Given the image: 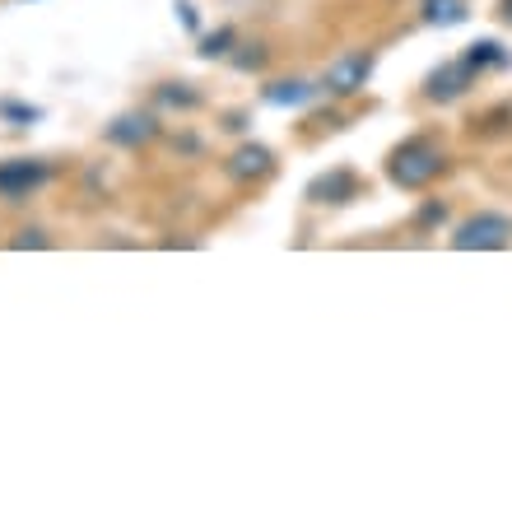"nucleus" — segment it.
Here are the masks:
<instances>
[{
	"label": "nucleus",
	"instance_id": "f257e3e1",
	"mask_svg": "<svg viewBox=\"0 0 512 512\" xmlns=\"http://www.w3.org/2000/svg\"><path fill=\"white\" fill-rule=\"evenodd\" d=\"M447 173V149L438 135H405L387 154V182L396 191H424Z\"/></svg>",
	"mask_w": 512,
	"mask_h": 512
},
{
	"label": "nucleus",
	"instance_id": "f03ea898",
	"mask_svg": "<svg viewBox=\"0 0 512 512\" xmlns=\"http://www.w3.org/2000/svg\"><path fill=\"white\" fill-rule=\"evenodd\" d=\"M373 70H378V52H340L331 66L317 75V89H322V98H331V103H350V98H359L368 89V80H373Z\"/></svg>",
	"mask_w": 512,
	"mask_h": 512
},
{
	"label": "nucleus",
	"instance_id": "7ed1b4c3",
	"mask_svg": "<svg viewBox=\"0 0 512 512\" xmlns=\"http://www.w3.org/2000/svg\"><path fill=\"white\" fill-rule=\"evenodd\" d=\"M447 247H457V252H503V247H512V215L508 210H475L447 233Z\"/></svg>",
	"mask_w": 512,
	"mask_h": 512
},
{
	"label": "nucleus",
	"instance_id": "20e7f679",
	"mask_svg": "<svg viewBox=\"0 0 512 512\" xmlns=\"http://www.w3.org/2000/svg\"><path fill=\"white\" fill-rule=\"evenodd\" d=\"M56 177V168L47 159H33V154H14V159H0V201L5 205H24L33 201L47 182Z\"/></svg>",
	"mask_w": 512,
	"mask_h": 512
},
{
	"label": "nucleus",
	"instance_id": "39448f33",
	"mask_svg": "<svg viewBox=\"0 0 512 512\" xmlns=\"http://www.w3.org/2000/svg\"><path fill=\"white\" fill-rule=\"evenodd\" d=\"M163 135V122H159V112L154 108H131V112H117L108 126H103V140H108L112 149H145L154 145Z\"/></svg>",
	"mask_w": 512,
	"mask_h": 512
},
{
	"label": "nucleus",
	"instance_id": "423d86ee",
	"mask_svg": "<svg viewBox=\"0 0 512 512\" xmlns=\"http://www.w3.org/2000/svg\"><path fill=\"white\" fill-rule=\"evenodd\" d=\"M475 84H480V80L466 70V61H461V56H452V61H443V66H433L429 75H424V98H429V103H438V108H447V103H461Z\"/></svg>",
	"mask_w": 512,
	"mask_h": 512
},
{
	"label": "nucleus",
	"instance_id": "0eeeda50",
	"mask_svg": "<svg viewBox=\"0 0 512 512\" xmlns=\"http://www.w3.org/2000/svg\"><path fill=\"white\" fill-rule=\"evenodd\" d=\"M303 196H308L312 205H350L364 196V177L354 173L350 163H340V168H326V173L312 177Z\"/></svg>",
	"mask_w": 512,
	"mask_h": 512
},
{
	"label": "nucleus",
	"instance_id": "6e6552de",
	"mask_svg": "<svg viewBox=\"0 0 512 512\" xmlns=\"http://www.w3.org/2000/svg\"><path fill=\"white\" fill-rule=\"evenodd\" d=\"M270 173H275V154H270L266 145H256V140H243V145L224 159V177H229L233 187H256V182H266Z\"/></svg>",
	"mask_w": 512,
	"mask_h": 512
},
{
	"label": "nucleus",
	"instance_id": "1a4fd4ad",
	"mask_svg": "<svg viewBox=\"0 0 512 512\" xmlns=\"http://www.w3.org/2000/svg\"><path fill=\"white\" fill-rule=\"evenodd\" d=\"M317 98H322L317 80H303V75H280V80H266V84H261V103H266V108H280V112L312 108Z\"/></svg>",
	"mask_w": 512,
	"mask_h": 512
},
{
	"label": "nucleus",
	"instance_id": "9d476101",
	"mask_svg": "<svg viewBox=\"0 0 512 512\" xmlns=\"http://www.w3.org/2000/svg\"><path fill=\"white\" fill-rule=\"evenodd\" d=\"M466 70H471L475 80H485V75H499V70H512V47H503L499 38H480L471 42L466 52H461Z\"/></svg>",
	"mask_w": 512,
	"mask_h": 512
},
{
	"label": "nucleus",
	"instance_id": "9b49d317",
	"mask_svg": "<svg viewBox=\"0 0 512 512\" xmlns=\"http://www.w3.org/2000/svg\"><path fill=\"white\" fill-rule=\"evenodd\" d=\"M205 103V94L196 89L191 80H163L154 84V112H177V117H187Z\"/></svg>",
	"mask_w": 512,
	"mask_h": 512
},
{
	"label": "nucleus",
	"instance_id": "f8f14e48",
	"mask_svg": "<svg viewBox=\"0 0 512 512\" xmlns=\"http://www.w3.org/2000/svg\"><path fill=\"white\" fill-rule=\"evenodd\" d=\"M466 14H471L466 0H419V19L429 28H457L466 24Z\"/></svg>",
	"mask_w": 512,
	"mask_h": 512
},
{
	"label": "nucleus",
	"instance_id": "ddd939ff",
	"mask_svg": "<svg viewBox=\"0 0 512 512\" xmlns=\"http://www.w3.org/2000/svg\"><path fill=\"white\" fill-rule=\"evenodd\" d=\"M233 47H243V42H238V28H233V24H219L215 33H205L196 52H201L205 61H229Z\"/></svg>",
	"mask_w": 512,
	"mask_h": 512
},
{
	"label": "nucleus",
	"instance_id": "4468645a",
	"mask_svg": "<svg viewBox=\"0 0 512 512\" xmlns=\"http://www.w3.org/2000/svg\"><path fill=\"white\" fill-rule=\"evenodd\" d=\"M0 122L5 126H19V131H24V126H38L42 122V108L38 103H24V98H0Z\"/></svg>",
	"mask_w": 512,
	"mask_h": 512
},
{
	"label": "nucleus",
	"instance_id": "2eb2a0df",
	"mask_svg": "<svg viewBox=\"0 0 512 512\" xmlns=\"http://www.w3.org/2000/svg\"><path fill=\"white\" fill-rule=\"evenodd\" d=\"M443 224H447V201H438V196H429V201L419 205V215L410 219L415 233H433V229H443Z\"/></svg>",
	"mask_w": 512,
	"mask_h": 512
},
{
	"label": "nucleus",
	"instance_id": "dca6fc26",
	"mask_svg": "<svg viewBox=\"0 0 512 512\" xmlns=\"http://www.w3.org/2000/svg\"><path fill=\"white\" fill-rule=\"evenodd\" d=\"M10 247L14 252H38V247H52V233L42 229V224H24V229H14V238H10Z\"/></svg>",
	"mask_w": 512,
	"mask_h": 512
},
{
	"label": "nucleus",
	"instance_id": "f3484780",
	"mask_svg": "<svg viewBox=\"0 0 512 512\" xmlns=\"http://www.w3.org/2000/svg\"><path fill=\"white\" fill-rule=\"evenodd\" d=\"M266 47H261V42H256V52H233L229 56V61H233V66H238V70H261V66H266Z\"/></svg>",
	"mask_w": 512,
	"mask_h": 512
},
{
	"label": "nucleus",
	"instance_id": "a211bd4d",
	"mask_svg": "<svg viewBox=\"0 0 512 512\" xmlns=\"http://www.w3.org/2000/svg\"><path fill=\"white\" fill-rule=\"evenodd\" d=\"M224 131H247V112H229V117H224Z\"/></svg>",
	"mask_w": 512,
	"mask_h": 512
},
{
	"label": "nucleus",
	"instance_id": "6ab92c4d",
	"mask_svg": "<svg viewBox=\"0 0 512 512\" xmlns=\"http://www.w3.org/2000/svg\"><path fill=\"white\" fill-rule=\"evenodd\" d=\"M173 145H182L187 154H201V140H196V135H182V140H173Z\"/></svg>",
	"mask_w": 512,
	"mask_h": 512
},
{
	"label": "nucleus",
	"instance_id": "aec40b11",
	"mask_svg": "<svg viewBox=\"0 0 512 512\" xmlns=\"http://www.w3.org/2000/svg\"><path fill=\"white\" fill-rule=\"evenodd\" d=\"M499 14H503V24H512V0H503V10H499Z\"/></svg>",
	"mask_w": 512,
	"mask_h": 512
}]
</instances>
